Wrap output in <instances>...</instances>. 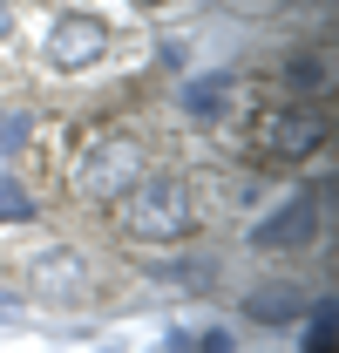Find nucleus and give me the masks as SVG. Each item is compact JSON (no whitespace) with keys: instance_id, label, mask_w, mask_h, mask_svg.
<instances>
[{"instance_id":"nucleus-1","label":"nucleus","mask_w":339,"mask_h":353,"mask_svg":"<svg viewBox=\"0 0 339 353\" xmlns=\"http://www.w3.org/2000/svg\"><path fill=\"white\" fill-rule=\"evenodd\" d=\"M326 136H333V116L319 102H271L245 123V150L258 163H298V157L326 150Z\"/></svg>"},{"instance_id":"nucleus-2","label":"nucleus","mask_w":339,"mask_h":353,"mask_svg":"<svg viewBox=\"0 0 339 353\" xmlns=\"http://www.w3.org/2000/svg\"><path fill=\"white\" fill-rule=\"evenodd\" d=\"M123 231L136 245H183L197 231V197L183 176H143L123 204Z\"/></svg>"},{"instance_id":"nucleus-3","label":"nucleus","mask_w":339,"mask_h":353,"mask_svg":"<svg viewBox=\"0 0 339 353\" xmlns=\"http://www.w3.org/2000/svg\"><path fill=\"white\" fill-rule=\"evenodd\" d=\"M68 183H75L82 204H116V197H129V190L143 183V143H136V136H102L82 163H75Z\"/></svg>"},{"instance_id":"nucleus-4","label":"nucleus","mask_w":339,"mask_h":353,"mask_svg":"<svg viewBox=\"0 0 339 353\" xmlns=\"http://www.w3.org/2000/svg\"><path fill=\"white\" fill-rule=\"evenodd\" d=\"M102 54H109V28H102L95 14H61V21H54V34H48V68L82 75Z\"/></svg>"},{"instance_id":"nucleus-5","label":"nucleus","mask_w":339,"mask_h":353,"mask_svg":"<svg viewBox=\"0 0 339 353\" xmlns=\"http://www.w3.org/2000/svg\"><path fill=\"white\" fill-rule=\"evenodd\" d=\"M312 238H319V197H312V190H298L292 204H278V211L251 231L258 252H305Z\"/></svg>"},{"instance_id":"nucleus-6","label":"nucleus","mask_w":339,"mask_h":353,"mask_svg":"<svg viewBox=\"0 0 339 353\" xmlns=\"http://www.w3.org/2000/svg\"><path fill=\"white\" fill-rule=\"evenodd\" d=\"M305 312H312V292H305V285H285V279L245 292V319H258V326H292Z\"/></svg>"},{"instance_id":"nucleus-7","label":"nucleus","mask_w":339,"mask_h":353,"mask_svg":"<svg viewBox=\"0 0 339 353\" xmlns=\"http://www.w3.org/2000/svg\"><path fill=\"white\" fill-rule=\"evenodd\" d=\"M28 285H41L48 299H68V292L88 285V265L75 259V252H41V259L28 265Z\"/></svg>"},{"instance_id":"nucleus-8","label":"nucleus","mask_w":339,"mask_h":353,"mask_svg":"<svg viewBox=\"0 0 339 353\" xmlns=\"http://www.w3.org/2000/svg\"><path fill=\"white\" fill-rule=\"evenodd\" d=\"M231 88H238V75H204V82H183V116H190V123H224Z\"/></svg>"},{"instance_id":"nucleus-9","label":"nucleus","mask_w":339,"mask_h":353,"mask_svg":"<svg viewBox=\"0 0 339 353\" xmlns=\"http://www.w3.org/2000/svg\"><path fill=\"white\" fill-rule=\"evenodd\" d=\"M285 82H292L298 95H326V88H333V54H326V48L292 54V61H285Z\"/></svg>"},{"instance_id":"nucleus-10","label":"nucleus","mask_w":339,"mask_h":353,"mask_svg":"<svg viewBox=\"0 0 339 353\" xmlns=\"http://www.w3.org/2000/svg\"><path fill=\"white\" fill-rule=\"evenodd\" d=\"M339 333H333V299H312V312H305V353H333Z\"/></svg>"},{"instance_id":"nucleus-11","label":"nucleus","mask_w":339,"mask_h":353,"mask_svg":"<svg viewBox=\"0 0 339 353\" xmlns=\"http://www.w3.org/2000/svg\"><path fill=\"white\" fill-rule=\"evenodd\" d=\"M28 218H34L28 183H21V176H0V224H28Z\"/></svg>"},{"instance_id":"nucleus-12","label":"nucleus","mask_w":339,"mask_h":353,"mask_svg":"<svg viewBox=\"0 0 339 353\" xmlns=\"http://www.w3.org/2000/svg\"><path fill=\"white\" fill-rule=\"evenodd\" d=\"M28 136H34V116H0V157H14Z\"/></svg>"},{"instance_id":"nucleus-13","label":"nucleus","mask_w":339,"mask_h":353,"mask_svg":"<svg viewBox=\"0 0 339 353\" xmlns=\"http://www.w3.org/2000/svg\"><path fill=\"white\" fill-rule=\"evenodd\" d=\"M190 347L197 353H238V340H231V326H204V333H190Z\"/></svg>"},{"instance_id":"nucleus-14","label":"nucleus","mask_w":339,"mask_h":353,"mask_svg":"<svg viewBox=\"0 0 339 353\" xmlns=\"http://www.w3.org/2000/svg\"><path fill=\"white\" fill-rule=\"evenodd\" d=\"M0 34H7V7H0Z\"/></svg>"}]
</instances>
